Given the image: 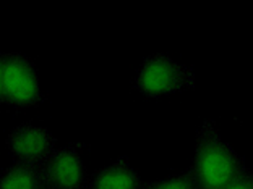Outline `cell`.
<instances>
[{"mask_svg": "<svg viewBox=\"0 0 253 189\" xmlns=\"http://www.w3.org/2000/svg\"><path fill=\"white\" fill-rule=\"evenodd\" d=\"M188 170L198 189H226L249 167L242 154L221 134L214 120L205 118L195 129Z\"/></svg>", "mask_w": 253, "mask_h": 189, "instance_id": "cell-1", "label": "cell"}, {"mask_svg": "<svg viewBox=\"0 0 253 189\" xmlns=\"http://www.w3.org/2000/svg\"><path fill=\"white\" fill-rule=\"evenodd\" d=\"M146 189H198V188L192 173H190V170L187 168L185 171L170 173L163 176V178L148 181Z\"/></svg>", "mask_w": 253, "mask_h": 189, "instance_id": "cell-8", "label": "cell"}, {"mask_svg": "<svg viewBox=\"0 0 253 189\" xmlns=\"http://www.w3.org/2000/svg\"><path fill=\"white\" fill-rule=\"evenodd\" d=\"M57 136L42 125L25 122L5 136V149L13 162L44 165L59 147Z\"/></svg>", "mask_w": 253, "mask_h": 189, "instance_id": "cell-4", "label": "cell"}, {"mask_svg": "<svg viewBox=\"0 0 253 189\" xmlns=\"http://www.w3.org/2000/svg\"><path fill=\"white\" fill-rule=\"evenodd\" d=\"M226 189H253V170L249 168L244 175H240L234 183H231Z\"/></svg>", "mask_w": 253, "mask_h": 189, "instance_id": "cell-9", "label": "cell"}, {"mask_svg": "<svg viewBox=\"0 0 253 189\" xmlns=\"http://www.w3.org/2000/svg\"><path fill=\"white\" fill-rule=\"evenodd\" d=\"M0 189H49L42 165L11 162L0 173Z\"/></svg>", "mask_w": 253, "mask_h": 189, "instance_id": "cell-7", "label": "cell"}, {"mask_svg": "<svg viewBox=\"0 0 253 189\" xmlns=\"http://www.w3.org/2000/svg\"><path fill=\"white\" fill-rule=\"evenodd\" d=\"M49 189H86L89 173L80 144L59 146L42 165Z\"/></svg>", "mask_w": 253, "mask_h": 189, "instance_id": "cell-5", "label": "cell"}, {"mask_svg": "<svg viewBox=\"0 0 253 189\" xmlns=\"http://www.w3.org/2000/svg\"><path fill=\"white\" fill-rule=\"evenodd\" d=\"M131 86L146 99H161L195 89L197 73L187 63L158 50L143 57L138 63Z\"/></svg>", "mask_w": 253, "mask_h": 189, "instance_id": "cell-2", "label": "cell"}, {"mask_svg": "<svg viewBox=\"0 0 253 189\" xmlns=\"http://www.w3.org/2000/svg\"><path fill=\"white\" fill-rule=\"evenodd\" d=\"M148 181L126 156L117 157L114 162L91 173L86 189H146Z\"/></svg>", "mask_w": 253, "mask_h": 189, "instance_id": "cell-6", "label": "cell"}, {"mask_svg": "<svg viewBox=\"0 0 253 189\" xmlns=\"http://www.w3.org/2000/svg\"><path fill=\"white\" fill-rule=\"evenodd\" d=\"M47 100L36 63L20 50L0 54V102L11 108L41 107Z\"/></svg>", "mask_w": 253, "mask_h": 189, "instance_id": "cell-3", "label": "cell"}]
</instances>
